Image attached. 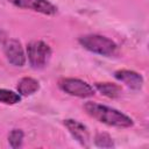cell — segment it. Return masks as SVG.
<instances>
[{
	"instance_id": "1",
	"label": "cell",
	"mask_w": 149,
	"mask_h": 149,
	"mask_svg": "<svg viewBox=\"0 0 149 149\" xmlns=\"http://www.w3.org/2000/svg\"><path fill=\"white\" fill-rule=\"evenodd\" d=\"M85 112L97 121L105 123L111 127L115 128H129L134 125V121L128 115L123 114L122 112L112 108L106 105H101L98 102L87 101L84 105Z\"/></svg>"
},
{
	"instance_id": "2",
	"label": "cell",
	"mask_w": 149,
	"mask_h": 149,
	"mask_svg": "<svg viewBox=\"0 0 149 149\" xmlns=\"http://www.w3.org/2000/svg\"><path fill=\"white\" fill-rule=\"evenodd\" d=\"M78 42L84 49L93 54L106 56V57L114 55L118 49V45L115 44L114 41L98 34H87V35L80 36L78 38Z\"/></svg>"
},
{
	"instance_id": "3",
	"label": "cell",
	"mask_w": 149,
	"mask_h": 149,
	"mask_svg": "<svg viewBox=\"0 0 149 149\" xmlns=\"http://www.w3.org/2000/svg\"><path fill=\"white\" fill-rule=\"evenodd\" d=\"M27 56L33 69H43L51 57V48L43 41H31L27 45Z\"/></svg>"
},
{
	"instance_id": "4",
	"label": "cell",
	"mask_w": 149,
	"mask_h": 149,
	"mask_svg": "<svg viewBox=\"0 0 149 149\" xmlns=\"http://www.w3.org/2000/svg\"><path fill=\"white\" fill-rule=\"evenodd\" d=\"M58 87L72 97L91 98L94 95V88L88 83L78 78H62L58 81Z\"/></svg>"
},
{
	"instance_id": "5",
	"label": "cell",
	"mask_w": 149,
	"mask_h": 149,
	"mask_svg": "<svg viewBox=\"0 0 149 149\" xmlns=\"http://www.w3.org/2000/svg\"><path fill=\"white\" fill-rule=\"evenodd\" d=\"M2 45H3V54L7 61L12 65L21 68L26 64V55L20 41L15 38H6Z\"/></svg>"
},
{
	"instance_id": "6",
	"label": "cell",
	"mask_w": 149,
	"mask_h": 149,
	"mask_svg": "<svg viewBox=\"0 0 149 149\" xmlns=\"http://www.w3.org/2000/svg\"><path fill=\"white\" fill-rule=\"evenodd\" d=\"M15 7L30 9L44 15H55L57 13V7L48 0H7Z\"/></svg>"
},
{
	"instance_id": "7",
	"label": "cell",
	"mask_w": 149,
	"mask_h": 149,
	"mask_svg": "<svg viewBox=\"0 0 149 149\" xmlns=\"http://www.w3.org/2000/svg\"><path fill=\"white\" fill-rule=\"evenodd\" d=\"M63 125L66 127V129L72 135V137L81 147H85V148L90 147V133L86 126H84L81 122L73 119H65L63 121Z\"/></svg>"
},
{
	"instance_id": "8",
	"label": "cell",
	"mask_w": 149,
	"mask_h": 149,
	"mask_svg": "<svg viewBox=\"0 0 149 149\" xmlns=\"http://www.w3.org/2000/svg\"><path fill=\"white\" fill-rule=\"evenodd\" d=\"M114 77L133 90H140L143 85V77L132 70H118L114 72Z\"/></svg>"
},
{
	"instance_id": "9",
	"label": "cell",
	"mask_w": 149,
	"mask_h": 149,
	"mask_svg": "<svg viewBox=\"0 0 149 149\" xmlns=\"http://www.w3.org/2000/svg\"><path fill=\"white\" fill-rule=\"evenodd\" d=\"M16 88L20 95L28 97L36 93L40 90V83L31 77H23L19 80Z\"/></svg>"
},
{
	"instance_id": "10",
	"label": "cell",
	"mask_w": 149,
	"mask_h": 149,
	"mask_svg": "<svg viewBox=\"0 0 149 149\" xmlns=\"http://www.w3.org/2000/svg\"><path fill=\"white\" fill-rule=\"evenodd\" d=\"M95 88L107 98H118L121 94V87L114 83H95Z\"/></svg>"
},
{
	"instance_id": "11",
	"label": "cell",
	"mask_w": 149,
	"mask_h": 149,
	"mask_svg": "<svg viewBox=\"0 0 149 149\" xmlns=\"http://www.w3.org/2000/svg\"><path fill=\"white\" fill-rule=\"evenodd\" d=\"M21 101V95L19 92H14L7 88H0V102L5 105H15Z\"/></svg>"
},
{
	"instance_id": "12",
	"label": "cell",
	"mask_w": 149,
	"mask_h": 149,
	"mask_svg": "<svg viewBox=\"0 0 149 149\" xmlns=\"http://www.w3.org/2000/svg\"><path fill=\"white\" fill-rule=\"evenodd\" d=\"M23 137H24V134L22 132V129H12L10 133L8 134V143L12 148H20L23 143Z\"/></svg>"
},
{
	"instance_id": "13",
	"label": "cell",
	"mask_w": 149,
	"mask_h": 149,
	"mask_svg": "<svg viewBox=\"0 0 149 149\" xmlns=\"http://www.w3.org/2000/svg\"><path fill=\"white\" fill-rule=\"evenodd\" d=\"M94 143H95V146H98L100 148H112V147H114L113 139L111 137V135L107 134V133H101V132L95 134Z\"/></svg>"
},
{
	"instance_id": "14",
	"label": "cell",
	"mask_w": 149,
	"mask_h": 149,
	"mask_svg": "<svg viewBox=\"0 0 149 149\" xmlns=\"http://www.w3.org/2000/svg\"><path fill=\"white\" fill-rule=\"evenodd\" d=\"M5 41H6V34L2 30H0V43H3Z\"/></svg>"
}]
</instances>
